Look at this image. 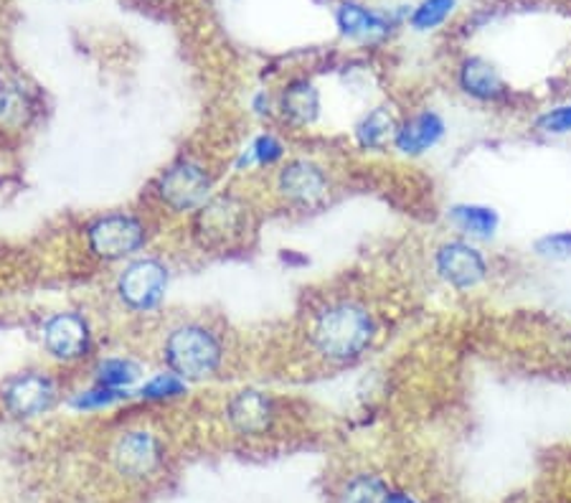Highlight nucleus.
Returning <instances> with one entry per match:
<instances>
[{
    "instance_id": "obj_1",
    "label": "nucleus",
    "mask_w": 571,
    "mask_h": 503,
    "mask_svg": "<svg viewBox=\"0 0 571 503\" xmlns=\"http://www.w3.org/2000/svg\"><path fill=\"white\" fill-rule=\"evenodd\" d=\"M376 333L374 318L358 302L343 300L320 310L312 323V346L328 362L345 364L372 346Z\"/></svg>"
},
{
    "instance_id": "obj_2",
    "label": "nucleus",
    "mask_w": 571,
    "mask_h": 503,
    "mask_svg": "<svg viewBox=\"0 0 571 503\" xmlns=\"http://www.w3.org/2000/svg\"><path fill=\"white\" fill-rule=\"evenodd\" d=\"M163 356L173 374L183 381H201L216 374L221 364V341L212 329L201 323H183L165 339Z\"/></svg>"
},
{
    "instance_id": "obj_3",
    "label": "nucleus",
    "mask_w": 571,
    "mask_h": 503,
    "mask_svg": "<svg viewBox=\"0 0 571 503\" xmlns=\"http://www.w3.org/2000/svg\"><path fill=\"white\" fill-rule=\"evenodd\" d=\"M148 239L145 224L133 214H107L87 227V244L100 260H125L140 250Z\"/></svg>"
},
{
    "instance_id": "obj_4",
    "label": "nucleus",
    "mask_w": 571,
    "mask_h": 503,
    "mask_svg": "<svg viewBox=\"0 0 571 503\" xmlns=\"http://www.w3.org/2000/svg\"><path fill=\"white\" fill-rule=\"evenodd\" d=\"M158 196L173 212H198L212 196V175L193 161L168 168L158 181Z\"/></svg>"
},
{
    "instance_id": "obj_5",
    "label": "nucleus",
    "mask_w": 571,
    "mask_h": 503,
    "mask_svg": "<svg viewBox=\"0 0 571 503\" xmlns=\"http://www.w3.org/2000/svg\"><path fill=\"white\" fill-rule=\"evenodd\" d=\"M168 267L158 260H135L117 279V293L133 310H152L163 300Z\"/></svg>"
},
{
    "instance_id": "obj_6",
    "label": "nucleus",
    "mask_w": 571,
    "mask_h": 503,
    "mask_svg": "<svg viewBox=\"0 0 571 503\" xmlns=\"http://www.w3.org/2000/svg\"><path fill=\"white\" fill-rule=\"evenodd\" d=\"M112 462L125 478H148L163 462V443L148 430H130L112 447Z\"/></svg>"
},
{
    "instance_id": "obj_7",
    "label": "nucleus",
    "mask_w": 571,
    "mask_h": 503,
    "mask_svg": "<svg viewBox=\"0 0 571 503\" xmlns=\"http://www.w3.org/2000/svg\"><path fill=\"white\" fill-rule=\"evenodd\" d=\"M247 229V209L237 198L216 196L196 212V235L204 244H229Z\"/></svg>"
},
{
    "instance_id": "obj_8",
    "label": "nucleus",
    "mask_w": 571,
    "mask_h": 503,
    "mask_svg": "<svg viewBox=\"0 0 571 503\" xmlns=\"http://www.w3.org/2000/svg\"><path fill=\"white\" fill-rule=\"evenodd\" d=\"M434 267H437L439 277L457 290H470V287L480 285L488 273L482 254L468 242L442 244L437 258H434Z\"/></svg>"
},
{
    "instance_id": "obj_9",
    "label": "nucleus",
    "mask_w": 571,
    "mask_h": 503,
    "mask_svg": "<svg viewBox=\"0 0 571 503\" xmlns=\"http://www.w3.org/2000/svg\"><path fill=\"white\" fill-rule=\"evenodd\" d=\"M328 175L312 161L287 163L277 175V191L295 206H318L328 196Z\"/></svg>"
},
{
    "instance_id": "obj_10",
    "label": "nucleus",
    "mask_w": 571,
    "mask_h": 503,
    "mask_svg": "<svg viewBox=\"0 0 571 503\" xmlns=\"http://www.w3.org/2000/svg\"><path fill=\"white\" fill-rule=\"evenodd\" d=\"M44 346L59 362H77L90 348V325L77 313H56L44 325Z\"/></svg>"
},
{
    "instance_id": "obj_11",
    "label": "nucleus",
    "mask_w": 571,
    "mask_h": 503,
    "mask_svg": "<svg viewBox=\"0 0 571 503\" xmlns=\"http://www.w3.org/2000/svg\"><path fill=\"white\" fill-rule=\"evenodd\" d=\"M3 399L15 418H36L52 410L56 387L46 374H21L5 387Z\"/></svg>"
},
{
    "instance_id": "obj_12",
    "label": "nucleus",
    "mask_w": 571,
    "mask_h": 503,
    "mask_svg": "<svg viewBox=\"0 0 571 503\" xmlns=\"http://www.w3.org/2000/svg\"><path fill=\"white\" fill-rule=\"evenodd\" d=\"M227 418L241 435H264L275 420V407L264 391L241 389L229 399Z\"/></svg>"
},
{
    "instance_id": "obj_13",
    "label": "nucleus",
    "mask_w": 571,
    "mask_h": 503,
    "mask_svg": "<svg viewBox=\"0 0 571 503\" xmlns=\"http://www.w3.org/2000/svg\"><path fill=\"white\" fill-rule=\"evenodd\" d=\"M442 135H445V123H442V117L434 115V112H420V115L409 117L407 123H401L397 127L393 146L407 156H420L424 150L437 146Z\"/></svg>"
},
{
    "instance_id": "obj_14",
    "label": "nucleus",
    "mask_w": 571,
    "mask_h": 503,
    "mask_svg": "<svg viewBox=\"0 0 571 503\" xmlns=\"http://www.w3.org/2000/svg\"><path fill=\"white\" fill-rule=\"evenodd\" d=\"M460 84L462 90L472 94V98L478 100H498L503 98L505 92V84L501 75H498V69L493 64L486 61V59H468L462 64L460 69Z\"/></svg>"
},
{
    "instance_id": "obj_15",
    "label": "nucleus",
    "mask_w": 571,
    "mask_h": 503,
    "mask_svg": "<svg viewBox=\"0 0 571 503\" xmlns=\"http://www.w3.org/2000/svg\"><path fill=\"white\" fill-rule=\"evenodd\" d=\"M283 112L295 125H310L320 115V94L308 79H297L283 92Z\"/></svg>"
},
{
    "instance_id": "obj_16",
    "label": "nucleus",
    "mask_w": 571,
    "mask_h": 503,
    "mask_svg": "<svg viewBox=\"0 0 571 503\" xmlns=\"http://www.w3.org/2000/svg\"><path fill=\"white\" fill-rule=\"evenodd\" d=\"M338 26H341L345 36L353 38H376L389 31V23H386L381 15H376L368 11V8L356 3H343L338 8Z\"/></svg>"
},
{
    "instance_id": "obj_17",
    "label": "nucleus",
    "mask_w": 571,
    "mask_h": 503,
    "mask_svg": "<svg viewBox=\"0 0 571 503\" xmlns=\"http://www.w3.org/2000/svg\"><path fill=\"white\" fill-rule=\"evenodd\" d=\"M397 119L386 107H376L368 112V115L361 119L356 127V138L364 148H384L386 142L397 138Z\"/></svg>"
},
{
    "instance_id": "obj_18",
    "label": "nucleus",
    "mask_w": 571,
    "mask_h": 503,
    "mask_svg": "<svg viewBox=\"0 0 571 503\" xmlns=\"http://www.w3.org/2000/svg\"><path fill=\"white\" fill-rule=\"evenodd\" d=\"M453 221L465 231V235L480 237V239L493 237L498 229V214L493 209H488V206H476V204L455 206Z\"/></svg>"
},
{
    "instance_id": "obj_19",
    "label": "nucleus",
    "mask_w": 571,
    "mask_h": 503,
    "mask_svg": "<svg viewBox=\"0 0 571 503\" xmlns=\"http://www.w3.org/2000/svg\"><path fill=\"white\" fill-rule=\"evenodd\" d=\"M140 369L138 364H133L130 358H107L96 366V385L110 387V389H125L133 381H138Z\"/></svg>"
},
{
    "instance_id": "obj_20",
    "label": "nucleus",
    "mask_w": 571,
    "mask_h": 503,
    "mask_svg": "<svg viewBox=\"0 0 571 503\" xmlns=\"http://www.w3.org/2000/svg\"><path fill=\"white\" fill-rule=\"evenodd\" d=\"M386 485L376 476H356L345 483L341 493V503H386Z\"/></svg>"
},
{
    "instance_id": "obj_21",
    "label": "nucleus",
    "mask_w": 571,
    "mask_h": 503,
    "mask_svg": "<svg viewBox=\"0 0 571 503\" xmlns=\"http://www.w3.org/2000/svg\"><path fill=\"white\" fill-rule=\"evenodd\" d=\"M453 5L455 0H424L412 15V26L420 31H430L434 26H439V23L449 15V11H453Z\"/></svg>"
},
{
    "instance_id": "obj_22",
    "label": "nucleus",
    "mask_w": 571,
    "mask_h": 503,
    "mask_svg": "<svg viewBox=\"0 0 571 503\" xmlns=\"http://www.w3.org/2000/svg\"><path fill=\"white\" fill-rule=\"evenodd\" d=\"M186 391V381H183L179 374H158L156 379H150L148 385L140 389V395L145 399H171L179 397Z\"/></svg>"
},
{
    "instance_id": "obj_23",
    "label": "nucleus",
    "mask_w": 571,
    "mask_h": 503,
    "mask_svg": "<svg viewBox=\"0 0 571 503\" xmlns=\"http://www.w3.org/2000/svg\"><path fill=\"white\" fill-rule=\"evenodd\" d=\"M123 389H110V387H102L96 385L90 391H82V395L75 397V404L77 410H102V407H110L115 404L117 399H123Z\"/></svg>"
},
{
    "instance_id": "obj_24",
    "label": "nucleus",
    "mask_w": 571,
    "mask_h": 503,
    "mask_svg": "<svg viewBox=\"0 0 571 503\" xmlns=\"http://www.w3.org/2000/svg\"><path fill=\"white\" fill-rule=\"evenodd\" d=\"M249 153H252L256 163L272 165L285 156V146L275 138V135H262V138L254 140V146H252V150H249Z\"/></svg>"
},
{
    "instance_id": "obj_25",
    "label": "nucleus",
    "mask_w": 571,
    "mask_h": 503,
    "mask_svg": "<svg viewBox=\"0 0 571 503\" xmlns=\"http://www.w3.org/2000/svg\"><path fill=\"white\" fill-rule=\"evenodd\" d=\"M538 130L549 135H564L571 133V105H561L546 112L538 117Z\"/></svg>"
},
{
    "instance_id": "obj_26",
    "label": "nucleus",
    "mask_w": 571,
    "mask_h": 503,
    "mask_svg": "<svg viewBox=\"0 0 571 503\" xmlns=\"http://www.w3.org/2000/svg\"><path fill=\"white\" fill-rule=\"evenodd\" d=\"M536 250L541 252L544 258H553V260L571 258V235L546 237V239H541V242L536 244Z\"/></svg>"
},
{
    "instance_id": "obj_27",
    "label": "nucleus",
    "mask_w": 571,
    "mask_h": 503,
    "mask_svg": "<svg viewBox=\"0 0 571 503\" xmlns=\"http://www.w3.org/2000/svg\"><path fill=\"white\" fill-rule=\"evenodd\" d=\"M386 503H414V501L404 496V493H389V496H386Z\"/></svg>"
}]
</instances>
